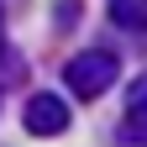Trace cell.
<instances>
[{"label":"cell","mask_w":147,"mask_h":147,"mask_svg":"<svg viewBox=\"0 0 147 147\" xmlns=\"http://www.w3.org/2000/svg\"><path fill=\"white\" fill-rule=\"evenodd\" d=\"M110 21L121 32H147V0H110Z\"/></svg>","instance_id":"obj_3"},{"label":"cell","mask_w":147,"mask_h":147,"mask_svg":"<svg viewBox=\"0 0 147 147\" xmlns=\"http://www.w3.org/2000/svg\"><path fill=\"white\" fill-rule=\"evenodd\" d=\"M126 110H147V74L131 84V105H126Z\"/></svg>","instance_id":"obj_6"},{"label":"cell","mask_w":147,"mask_h":147,"mask_svg":"<svg viewBox=\"0 0 147 147\" xmlns=\"http://www.w3.org/2000/svg\"><path fill=\"white\" fill-rule=\"evenodd\" d=\"M21 121H26L32 137H63L68 131V100H58V95H32L26 110H21Z\"/></svg>","instance_id":"obj_2"},{"label":"cell","mask_w":147,"mask_h":147,"mask_svg":"<svg viewBox=\"0 0 147 147\" xmlns=\"http://www.w3.org/2000/svg\"><path fill=\"white\" fill-rule=\"evenodd\" d=\"M121 79V58L110 47H89V53H74L68 68H63V84L74 89L79 100H100L110 84Z\"/></svg>","instance_id":"obj_1"},{"label":"cell","mask_w":147,"mask_h":147,"mask_svg":"<svg viewBox=\"0 0 147 147\" xmlns=\"http://www.w3.org/2000/svg\"><path fill=\"white\" fill-rule=\"evenodd\" d=\"M26 74V63H21V53H11L5 42H0V84H16Z\"/></svg>","instance_id":"obj_4"},{"label":"cell","mask_w":147,"mask_h":147,"mask_svg":"<svg viewBox=\"0 0 147 147\" xmlns=\"http://www.w3.org/2000/svg\"><path fill=\"white\" fill-rule=\"evenodd\" d=\"M131 147H147V110H126V131H121Z\"/></svg>","instance_id":"obj_5"},{"label":"cell","mask_w":147,"mask_h":147,"mask_svg":"<svg viewBox=\"0 0 147 147\" xmlns=\"http://www.w3.org/2000/svg\"><path fill=\"white\" fill-rule=\"evenodd\" d=\"M0 16H5V11H0Z\"/></svg>","instance_id":"obj_7"}]
</instances>
